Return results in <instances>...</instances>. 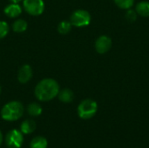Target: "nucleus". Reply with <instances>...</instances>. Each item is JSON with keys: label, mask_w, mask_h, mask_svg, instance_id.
<instances>
[{"label": "nucleus", "mask_w": 149, "mask_h": 148, "mask_svg": "<svg viewBox=\"0 0 149 148\" xmlns=\"http://www.w3.org/2000/svg\"><path fill=\"white\" fill-rule=\"evenodd\" d=\"M72 24L70 21L64 20L61 21L58 25V31L60 34H67L72 30Z\"/></svg>", "instance_id": "dca6fc26"}, {"label": "nucleus", "mask_w": 149, "mask_h": 148, "mask_svg": "<svg viewBox=\"0 0 149 148\" xmlns=\"http://www.w3.org/2000/svg\"><path fill=\"white\" fill-rule=\"evenodd\" d=\"M115 4L123 10L131 9L134 4V0H113Z\"/></svg>", "instance_id": "f3484780"}, {"label": "nucleus", "mask_w": 149, "mask_h": 148, "mask_svg": "<svg viewBox=\"0 0 149 148\" xmlns=\"http://www.w3.org/2000/svg\"><path fill=\"white\" fill-rule=\"evenodd\" d=\"M3 140V133H2V132L0 131V146L2 145Z\"/></svg>", "instance_id": "412c9836"}, {"label": "nucleus", "mask_w": 149, "mask_h": 148, "mask_svg": "<svg viewBox=\"0 0 149 148\" xmlns=\"http://www.w3.org/2000/svg\"><path fill=\"white\" fill-rule=\"evenodd\" d=\"M137 16H138V14H137L136 10H132V9H128V10H127L125 17H126V19L128 22L133 23V22H134L137 19Z\"/></svg>", "instance_id": "6ab92c4d"}, {"label": "nucleus", "mask_w": 149, "mask_h": 148, "mask_svg": "<svg viewBox=\"0 0 149 148\" xmlns=\"http://www.w3.org/2000/svg\"><path fill=\"white\" fill-rule=\"evenodd\" d=\"M23 7L24 10L31 16H39L45 10L44 0H24Z\"/></svg>", "instance_id": "423d86ee"}, {"label": "nucleus", "mask_w": 149, "mask_h": 148, "mask_svg": "<svg viewBox=\"0 0 149 148\" xmlns=\"http://www.w3.org/2000/svg\"><path fill=\"white\" fill-rule=\"evenodd\" d=\"M3 12L7 17L10 18H15V17H17L22 13V8L19 5V3H11L4 8Z\"/></svg>", "instance_id": "1a4fd4ad"}, {"label": "nucleus", "mask_w": 149, "mask_h": 148, "mask_svg": "<svg viewBox=\"0 0 149 148\" xmlns=\"http://www.w3.org/2000/svg\"><path fill=\"white\" fill-rule=\"evenodd\" d=\"M135 10L138 15L143 17H149V2L148 1H141L136 4Z\"/></svg>", "instance_id": "f8f14e48"}, {"label": "nucleus", "mask_w": 149, "mask_h": 148, "mask_svg": "<svg viewBox=\"0 0 149 148\" xmlns=\"http://www.w3.org/2000/svg\"><path fill=\"white\" fill-rule=\"evenodd\" d=\"M36 129V123L32 120H25L20 125V131L23 134H31Z\"/></svg>", "instance_id": "9d476101"}, {"label": "nucleus", "mask_w": 149, "mask_h": 148, "mask_svg": "<svg viewBox=\"0 0 149 148\" xmlns=\"http://www.w3.org/2000/svg\"><path fill=\"white\" fill-rule=\"evenodd\" d=\"M1 92H2V88H1V86H0V94H1Z\"/></svg>", "instance_id": "4be33fe9"}, {"label": "nucleus", "mask_w": 149, "mask_h": 148, "mask_svg": "<svg viewBox=\"0 0 149 148\" xmlns=\"http://www.w3.org/2000/svg\"><path fill=\"white\" fill-rule=\"evenodd\" d=\"M43 112L41 106L38 103L33 102L28 105L27 106V113L31 117H38Z\"/></svg>", "instance_id": "4468645a"}, {"label": "nucleus", "mask_w": 149, "mask_h": 148, "mask_svg": "<svg viewBox=\"0 0 149 148\" xmlns=\"http://www.w3.org/2000/svg\"><path fill=\"white\" fill-rule=\"evenodd\" d=\"M58 97V99L63 103H71L74 99V94L72 90L65 88V89L59 91Z\"/></svg>", "instance_id": "9b49d317"}, {"label": "nucleus", "mask_w": 149, "mask_h": 148, "mask_svg": "<svg viewBox=\"0 0 149 148\" xmlns=\"http://www.w3.org/2000/svg\"><path fill=\"white\" fill-rule=\"evenodd\" d=\"M32 75H33V72H32V68L31 67V65H24L20 67L17 72V80L21 84H26L31 79Z\"/></svg>", "instance_id": "6e6552de"}, {"label": "nucleus", "mask_w": 149, "mask_h": 148, "mask_svg": "<svg viewBox=\"0 0 149 148\" xmlns=\"http://www.w3.org/2000/svg\"><path fill=\"white\" fill-rule=\"evenodd\" d=\"M48 141L45 137L37 136L30 142V148H47Z\"/></svg>", "instance_id": "ddd939ff"}, {"label": "nucleus", "mask_w": 149, "mask_h": 148, "mask_svg": "<svg viewBox=\"0 0 149 148\" xmlns=\"http://www.w3.org/2000/svg\"><path fill=\"white\" fill-rule=\"evenodd\" d=\"M4 140L8 148H21L24 143V135L20 130L12 129L7 133Z\"/></svg>", "instance_id": "39448f33"}, {"label": "nucleus", "mask_w": 149, "mask_h": 148, "mask_svg": "<svg viewBox=\"0 0 149 148\" xmlns=\"http://www.w3.org/2000/svg\"><path fill=\"white\" fill-rule=\"evenodd\" d=\"M9 25L5 21H0V39L5 38L9 32Z\"/></svg>", "instance_id": "a211bd4d"}, {"label": "nucleus", "mask_w": 149, "mask_h": 148, "mask_svg": "<svg viewBox=\"0 0 149 148\" xmlns=\"http://www.w3.org/2000/svg\"><path fill=\"white\" fill-rule=\"evenodd\" d=\"M10 3H19L22 0H9Z\"/></svg>", "instance_id": "aec40b11"}, {"label": "nucleus", "mask_w": 149, "mask_h": 148, "mask_svg": "<svg viewBox=\"0 0 149 148\" xmlns=\"http://www.w3.org/2000/svg\"><path fill=\"white\" fill-rule=\"evenodd\" d=\"M112 47V39L107 36H100L95 42V50L100 54H105L110 51Z\"/></svg>", "instance_id": "0eeeda50"}, {"label": "nucleus", "mask_w": 149, "mask_h": 148, "mask_svg": "<svg viewBox=\"0 0 149 148\" xmlns=\"http://www.w3.org/2000/svg\"><path fill=\"white\" fill-rule=\"evenodd\" d=\"M98 111L97 102L91 99H86L82 100L77 109L78 115L82 120L92 119Z\"/></svg>", "instance_id": "7ed1b4c3"}, {"label": "nucleus", "mask_w": 149, "mask_h": 148, "mask_svg": "<svg viewBox=\"0 0 149 148\" xmlns=\"http://www.w3.org/2000/svg\"><path fill=\"white\" fill-rule=\"evenodd\" d=\"M60 91L58 83L53 79H44L38 83L35 87V97L42 102H46L55 99Z\"/></svg>", "instance_id": "f257e3e1"}, {"label": "nucleus", "mask_w": 149, "mask_h": 148, "mask_svg": "<svg viewBox=\"0 0 149 148\" xmlns=\"http://www.w3.org/2000/svg\"><path fill=\"white\" fill-rule=\"evenodd\" d=\"M24 108L19 101H10L1 110V118L5 121H17L24 115Z\"/></svg>", "instance_id": "f03ea898"}, {"label": "nucleus", "mask_w": 149, "mask_h": 148, "mask_svg": "<svg viewBox=\"0 0 149 148\" xmlns=\"http://www.w3.org/2000/svg\"><path fill=\"white\" fill-rule=\"evenodd\" d=\"M27 27L28 24L24 19H17L12 24V30L17 33H22L25 31L27 30Z\"/></svg>", "instance_id": "2eb2a0df"}, {"label": "nucleus", "mask_w": 149, "mask_h": 148, "mask_svg": "<svg viewBox=\"0 0 149 148\" xmlns=\"http://www.w3.org/2000/svg\"><path fill=\"white\" fill-rule=\"evenodd\" d=\"M70 22L75 27H85L90 24L91 15L86 10H77L71 15Z\"/></svg>", "instance_id": "20e7f679"}]
</instances>
